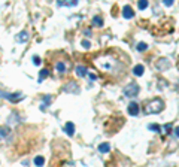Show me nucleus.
<instances>
[{
	"label": "nucleus",
	"mask_w": 179,
	"mask_h": 167,
	"mask_svg": "<svg viewBox=\"0 0 179 167\" xmlns=\"http://www.w3.org/2000/svg\"><path fill=\"white\" fill-rule=\"evenodd\" d=\"M96 63H97V66L102 70H106V72H115V70H118L121 67V63L117 61V60H113L112 57H102Z\"/></svg>",
	"instance_id": "nucleus-1"
},
{
	"label": "nucleus",
	"mask_w": 179,
	"mask_h": 167,
	"mask_svg": "<svg viewBox=\"0 0 179 167\" xmlns=\"http://www.w3.org/2000/svg\"><path fill=\"white\" fill-rule=\"evenodd\" d=\"M163 108H164V103L160 99H154L146 105V113H158L163 111Z\"/></svg>",
	"instance_id": "nucleus-2"
},
{
	"label": "nucleus",
	"mask_w": 179,
	"mask_h": 167,
	"mask_svg": "<svg viewBox=\"0 0 179 167\" xmlns=\"http://www.w3.org/2000/svg\"><path fill=\"white\" fill-rule=\"evenodd\" d=\"M139 85H136V84H130V85H127L124 88V95L125 97H136L137 93H139Z\"/></svg>",
	"instance_id": "nucleus-3"
},
{
	"label": "nucleus",
	"mask_w": 179,
	"mask_h": 167,
	"mask_svg": "<svg viewBox=\"0 0 179 167\" xmlns=\"http://www.w3.org/2000/svg\"><path fill=\"white\" fill-rule=\"evenodd\" d=\"M0 95L3 97V99H6V100H9V102H12V103H17V102H19V100H22L24 97H22V94L19 93H3V91H0Z\"/></svg>",
	"instance_id": "nucleus-4"
},
{
	"label": "nucleus",
	"mask_w": 179,
	"mask_h": 167,
	"mask_svg": "<svg viewBox=\"0 0 179 167\" xmlns=\"http://www.w3.org/2000/svg\"><path fill=\"white\" fill-rule=\"evenodd\" d=\"M54 69H55V72L60 75L66 73V70H67V66H66V63L64 61H57L55 63V66H54Z\"/></svg>",
	"instance_id": "nucleus-5"
},
{
	"label": "nucleus",
	"mask_w": 179,
	"mask_h": 167,
	"mask_svg": "<svg viewBox=\"0 0 179 167\" xmlns=\"http://www.w3.org/2000/svg\"><path fill=\"white\" fill-rule=\"evenodd\" d=\"M128 113L131 115V116H136V115H139V105L136 103V102H131L130 105H128Z\"/></svg>",
	"instance_id": "nucleus-6"
},
{
	"label": "nucleus",
	"mask_w": 179,
	"mask_h": 167,
	"mask_svg": "<svg viewBox=\"0 0 179 167\" xmlns=\"http://www.w3.org/2000/svg\"><path fill=\"white\" fill-rule=\"evenodd\" d=\"M63 90H64L66 93H78V91H79L78 85H76L75 82H72V81L67 84V85H66V87H64V88H63Z\"/></svg>",
	"instance_id": "nucleus-7"
},
{
	"label": "nucleus",
	"mask_w": 179,
	"mask_h": 167,
	"mask_svg": "<svg viewBox=\"0 0 179 167\" xmlns=\"http://www.w3.org/2000/svg\"><path fill=\"white\" fill-rule=\"evenodd\" d=\"M64 131L67 133V136H73L75 134V124L73 122H66L64 124Z\"/></svg>",
	"instance_id": "nucleus-8"
},
{
	"label": "nucleus",
	"mask_w": 179,
	"mask_h": 167,
	"mask_svg": "<svg viewBox=\"0 0 179 167\" xmlns=\"http://www.w3.org/2000/svg\"><path fill=\"white\" fill-rule=\"evenodd\" d=\"M169 66H170V63H169L166 58L158 60V63H157V69H160V70H166V69H169Z\"/></svg>",
	"instance_id": "nucleus-9"
},
{
	"label": "nucleus",
	"mask_w": 179,
	"mask_h": 167,
	"mask_svg": "<svg viewBox=\"0 0 179 167\" xmlns=\"http://www.w3.org/2000/svg\"><path fill=\"white\" fill-rule=\"evenodd\" d=\"M75 73H76V76L82 78V76H85V75L88 73V72H87V67H84V66H76V69H75Z\"/></svg>",
	"instance_id": "nucleus-10"
},
{
	"label": "nucleus",
	"mask_w": 179,
	"mask_h": 167,
	"mask_svg": "<svg viewBox=\"0 0 179 167\" xmlns=\"http://www.w3.org/2000/svg\"><path fill=\"white\" fill-rule=\"evenodd\" d=\"M133 15H134V14H133V9H131V8H130V6H125L124 9H123V17H124V18H133Z\"/></svg>",
	"instance_id": "nucleus-11"
},
{
	"label": "nucleus",
	"mask_w": 179,
	"mask_h": 167,
	"mask_svg": "<svg viewBox=\"0 0 179 167\" xmlns=\"http://www.w3.org/2000/svg\"><path fill=\"white\" fill-rule=\"evenodd\" d=\"M0 136L5 137V139L9 137V136H11V129L6 127V125H2V127H0Z\"/></svg>",
	"instance_id": "nucleus-12"
},
{
	"label": "nucleus",
	"mask_w": 179,
	"mask_h": 167,
	"mask_svg": "<svg viewBox=\"0 0 179 167\" xmlns=\"http://www.w3.org/2000/svg\"><path fill=\"white\" fill-rule=\"evenodd\" d=\"M143 72H145V67H143L142 64H137V66H134V69H133V73L136 75V76H142Z\"/></svg>",
	"instance_id": "nucleus-13"
},
{
	"label": "nucleus",
	"mask_w": 179,
	"mask_h": 167,
	"mask_svg": "<svg viewBox=\"0 0 179 167\" xmlns=\"http://www.w3.org/2000/svg\"><path fill=\"white\" fill-rule=\"evenodd\" d=\"M109 151H110V145H109V143H100V145H99V152L106 154Z\"/></svg>",
	"instance_id": "nucleus-14"
},
{
	"label": "nucleus",
	"mask_w": 179,
	"mask_h": 167,
	"mask_svg": "<svg viewBox=\"0 0 179 167\" xmlns=\"http://www.w3.org/2000/svg\"><path fill=\"white\" fill-rule=\"evenodd\" d=\"M78 2L76 0H70V2H63V0H58V6H76Z\"/></svg>",
	"instance_id": "nucleus-15"
},
{
	"label": "nucleus",
	"mask_w": 179,
	"mask_h": 167,
	"mask_svg": "<svg viewBox=\"0 0 179 167\" xmlns=\"http://www.w3.org/2000/svg\"><path fill=\"white\" fill-rule=\"evenodd\" d=\"M93 24H94L96 27H102V25H103V19H102V17H99V15L93 17Z\"/></svg>",
	"instance_id": "nucleus-16"
},
{
	"label": "nucleus",
	"mask_w": 179,
	"mask_h": 167,
	"mask_svg": "<svg viewBox=\"0 0 179 167\" xmlns=\"http://www.w3.org/2000/svg\"><path fill=\"white\" fill-rule=\"evenodd\" d=\"M27 39H29V33H27V32H21V33L17 36L18 42H25Z\"/></svg>",
	"instance_id": "nucleus-17"
},
{
	"label": "nucleus",
	"mask_w": 179,
	"mask_h": 167,
	"mask_svg": "<svg viewBox=\"0 0 179 167\" xmlns=\"http://www.w3.org/2000/svg\"><path fill=\"white\" fill-rule=\"evenodd\" d=\"M35 164L37 167H42L43 164H45V158L40 157V155H39V157H35Z\"/></svg>",
	"instance_id": "nucleus-18"
},
{
	"label": "nucleus",
	"mask_w": 179,
	"mask_h": 167,
	"mask_svg": "<svg viewBox=\"0 0 179 167\" xmlns=\"http://www.w3.org/2000/svg\"><path fill=\"white\" fill-rule=\"evenodd\" d=\"M46 76H48V70H46V69H43V70L40 72V75H39V78H37V82H42Z\"/></svg>",
	"instance_id": "nucleus-19"
},
{
	"label": "nucleus",
	"mask_w": 179,
	"mask_h": 167,
	"mask_svg": "<svg viewBox=\"0 0 179 167\" xmlns=\"http://www.w3.org/2000/svg\"><path fill=\"white\" fill-rule=\"evenodd\" d=\"M136 48H137V51H145V49L148 48V45H146L145 42H140V43H137V46H136Z\"/></svg>",
	"instance_id": "nucleus-20"
},
{
	"label": "nucleus",
	"mask_w": 179,
	"mask_h": 167,
	"mask_svg": "<svg viewBox=\"0 0 179 167\" xmlns=\"http://www.w3.org/2000/svg\"><path fill=\"white\" fill-rule=\"evenodd\" d=\"M49 102H51V95H45V103H43V105H40V109L43 111V109H45V106H46Z\"/></svg>",
	"instance_id": "nucleus-21"
},
{
	"label": "nucleus",
	"mask_w": 179,
	"mask_h": 167,
	"mask_svg": "<svg viewBox=\"0 0 179 167\" xmlns=\"http://www.w3.org/2000/svg\"><path fill=\"white\" fill-rule=\"evenodd\" d=\"M148 8V2L146 0H142V2H139V9L143 11V9H146Z\"/></svg>",
	"instance_id": "nucleus-22"
},
{
	"label": "nucleus",
	"mask_w": 179,
	"mask_h": 167,
	"mask_svg": "<svg viewBox=\"0 0 179 167\" xmlns=\"http://www.w3.org/2000/svg\"><path fill=\"white\" fill-rule=\"evenodd\" d=\"M148 129L152 131H160V127H158L157 124H151V125H148Z\"/></svg>",
	"instance_id": "nucleus-23"
},
{
	"label": "nucleus",
	"mask_w": 179,
	"mask_h": 167,
	"mask_svg": "<svg viewBox=\"0 0 179 167\" xmlns=\"http://www.w3.org/2000/svg\"><path fill=\"white\" fill-rule=\"evenodd\" d=\"M33 63H35L36 66H39V64H40V60H39V57H33Z\"/></svg>",
	"instance_id": "nucleus-24"
},
{
	"label": "nucleus",
	"mask_w": 179,
	"mask_h": 167,
	"mask_svg": "<svg viewBox=\"0 0 179 167\" xmlns=\"http://www.w3.org/2000/svg\"><path fill=\"white\" fill-rule=\"evenodd\" d=\"M82 46L84 48H90V42L88 40H82Z\"/></svg>",
	"instance_id": "nucleus-25"
},
{
	"label": "nucleus",
	"mask_w": 179,
	"mask_h": 167,
	"mask_svg": "<svg viewBox=\"0 0 179 167\" xmlns=\"http://www.w3.org/2000/svg\"><path fill=\"white\" fill-rule=\"evenodd\" d=\"M164 5L166 6H172L173 5V0H164Z\"/></svg>",
	"instance_id": "nucleus-26"
},
{
	"label": "nucleus",
	"mask_w": 179,
	"mask_h": 167,
	"mask_svg": "<svg viewBox=\"0 0 179 167\" xmlns=\"http://www.w3.org/2000/svg\"><path fill=\"white\" fill-rule=\"evenodd\" d=\"M175 136H176V137H179V127H176V129H175Z\"/></svg>",
	"instance_id": "nucleus-27"
}]
</instances>
